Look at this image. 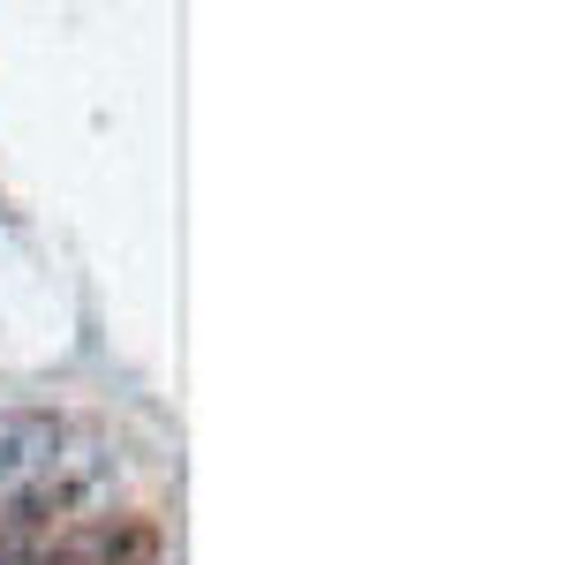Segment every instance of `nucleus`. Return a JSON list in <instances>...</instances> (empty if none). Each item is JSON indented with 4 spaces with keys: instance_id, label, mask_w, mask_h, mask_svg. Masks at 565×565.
Wrapping results in <instances>:
<instances>
[{
    "instance_id": "obj_1",
    "label": "nucleus",
    "mask_w": 565,
    "mask_h": 565,
    "mask_svg": "<svg viewBox=\"0 0 565 565\" xmlns=\"http://www.w3.org/2000/svg\"><path fill=\"white\" fill-rule=\"evenodd\" d=\"M61 513H68V482H39L23 498H8V513H0V565H39Z\"/></svg>"
},
{
    "instance_id": "obj_2",
    "label": "nucleus",
    "mask_w": 565,
    "mask_h": 565,
    "mask_svg": "<svg viewBox=\"0 0 565 565\" xmlns=\"http://www.w3.org/2000/svg\"><path fill=\"white\" fill-rule=\"evenodd\" d=\"M39 565H159V527L151 521H98V527H84V535H68L53 558H39Z\"/></svg>"
},
{
    "instance_id": "obj_3",
    "label": "nucleus",
    "mask_w": 565,
    "mask_h": 565,
    "mask_svg": "<svg viewBox=\"0 0 565 565\" xmlns=\"http://www.w3.org/2000/svg\"><path fill=\"white\" fill-rule=\"evenodd\" d=\"M23 445H53V423H8V430H0V476L31 468V452H23Z\"/></svg>"
}]
</instances>
